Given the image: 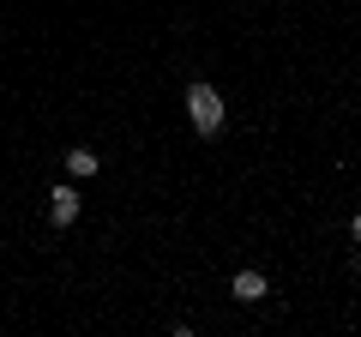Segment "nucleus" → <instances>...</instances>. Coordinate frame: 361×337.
I'll return each mask as SVG.
<instances>
[{"label":"nucleus","mask_w":361,"mask_h":337,"mask_svg":"<svg viewBox=\"0 0 361 337\" xmlns=\"http://www.w3.org/2000/svg\"><path fill=\"white\" fill-rule=\"evenodd\" d=\"M187 115H193L199 139H217L223 133V97L211 91V85H187Z\"/></svg>","instance_id":"obj_1"},{"label":"nucleus","mask_w":361,"mask_h":337,"mask_svg":"<svg viewBox=\"0 0 361 337\" xmlns=\"http://www.w3.org/2000/svg\"><path fill=\"white\" fill-rule=\"evenodd\" d=\"M73 217H78V187H54V193H49V223L66 229Z\"/></svg>","instance_id":"obj_2"},{"label":"nucleus","mask_w":361,"mask_h":337,"mask_svg":"<svg viewBox=\"0 0 361 337\" xmlns=\"http://www.w3.org/2000/svg\"><path fill=\"white\" fill-rule=\"evenodd\" d=\"M235 301H265V277H259V271H241V277H235Z\"/></svg>","instance_id":"obj_3"},{"label":"nucleus","mask_w":361,"mask_h":337,"mask_svg":"<svg viewBox=\"0 0 361 337\" xmlns=\"http://www.w3.org/2000/svg\"><path fill=\"white\" fill-rule=\"evenodd\" d=\"M66 168H73L78 181H85V175H97V151H66Z\"/></svg>","instance_id":"obj_4"},{"label":"nucleus","mask_w":361,"mask_h":337,"mask_svg":"<svg viewBox=\"0 0 361 337\" xmlns=\"http://www.w3.org/2000/svg\"><path fill=\"white\" fill-rule=\"evenodd\" d=\"M349 235H355V247H361V217H355V223H349Z\"/></svg>","instance_id":"obj_5"}]
</instances>
